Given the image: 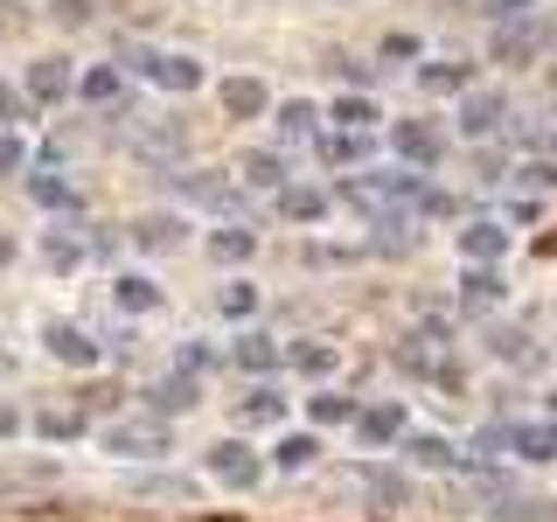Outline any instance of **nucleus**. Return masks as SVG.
Here are the masks:
<instances>
[{
  "label": "nucleus",
  "instance_id": "1",
  "mask_svg": "<svg viewBox=\"0 0 557 522\" xmlns=\"http://www.w3.org/2000/svg\"><path fill=\"white\" fill-rule=\"evenodd\" d=\"M104 452H119V460H153V452H168V425L161 418H119V425H104Z\"/></svg>",
  "mask_w": 557,
  "mask_h": 522
},
{
  "label": "nucleus",
  "instance_id": "2",
  "mask_svg": "<svg viewBox=\"0 0 557 522\" xmlns=\"http://www.w3.org/2000/svg\"><path fill=\"white\" fill-rule=\"evenodd\" d=\"M209 474H216V481H231V487H258V474H265V467H258V452H251V446L223 439L216 452H209Z\"/></svg>",
  "mask_w": 557,
  "mask_h": 522
},
{
  "label": "nucleus",
  "instance_id": "3",
  "mask_svg": "<svg viewBox=\"0 0 557 522\" xmlns=\"http://www.w3.org/2000/svg\"><path fill=\"white\" fill-rule=\"evenodd\" d=\"M133 70H147L161 91H196V84H202V63L196 57H133Z\"/></svg>",
  "mask_w": 557,
  "mask_h": 522
},
{
  "label": "nucleus",
  "instance_id": "4",
  "mask_svg": "<svg viewBox=\"0 0 557 522\" xmlns=\"http://www.w3.org/2000/svg\"><path fill=\"white\" fill-rule=\"evenodd\" d=\"M42 341H49V356H57V362H70V370H91V362H98V341L84 335V327H70V321H57Z\"/></svg>",
  "mask_w": 557,
  "mask_h": 522
},
{
  "label": "nucleus",
  "instance_id": "5",
  "mask_svg": "<svg viewBox=\"0 0 557 522\" xmlns=\"http://www.w3.org/2000/svg\"><path fill=\"white\" fill-rule=\"evenodd\" d=\"M265 104H272V91L258 77H231V84H223V112H231V119H258Z\"/></svg>",
  "mask_w": 557,
  "mask_h": 522
},
{
  "label": "nucleus",
  "instance_id": "6",
  "mask_svg": "<svg viewBox=\"0 0 557 522\" xmlns=\"http://www.w3.org/2000/svg\"><path fill=\"white\" fill-rule=\"evenodd\" d=\"M397 153H405L411 167H432V161H440V133L418 126V119H405V126H397Z\"/></svg>",
  "mask_w": 557,
  "mask_h": 522
},
{
  "label": "nucleus",
  "instance_id": "7",
  "mask_svg": "<svg viewBox=\"0 0 557 522\" xmlns=\"http://www.w3.org/2000/svg\"><path fill=\"white\" fill-rule=\"evenodd\" d=\"M356 432H362V446H391L397 432H405V411L397 405H376V411H356Z\"/></svg>",
  "mask_w": 557,
  "mask_h": 522
},
{
  "label": "nucleus",
  "instance_id": "8",
  "mask_svg": "<svg viewBox=\"0 0 557 522\" xmlns=\"http://www.w3.org/2000/svg\"><path fill=\"white\" fill-rule=\"evenodd\" d=\"M182 196H188V202H209V209H237V188L223 182V174H188Z\"/></svg>",
  "mask_w": 557,
  "mask_h": 522
},
{
  "label": "nucleus",
  "instance_id": "9",
  "mask_svg": "<svg viewBox=\"0 0 557 522\" xmlns=\"http://www.w3.org/2000/svg\"><path fill=\"white\" fill-rule=\"evenodd\" d=\"M502 244H509V237H502L495 223H474V231H460V251H467V265H495V258H502Z\"/></svg>",
  "mask_w": 557,
  "mask_h": 522
},
{
  "label": "nucleus",
  "instance_id": "10",
  "mask_svg": "<svg viewBox=\"0 0 557 522\" xmlns=\"http://www.w3.org/2000/svg\"><path fill=\"white\" fill-rule=\"evenodd\" d=\"M231 362H237V370H251V376H265V370H278V348H272L265 335H237Z\"/></svg>",
  "mask_w": 557,
  "mask_h": 522
},
{
  "label": "nucleus",
  "instance_id": "11",
  "mask_svg": "<svg viewBox=\"0 0 557 522\" xmlns=\"http://www.w3.org/2000/svg\"><path fill=\"white\" fill-rule=\"evenodd\" d=\"M278 209H286L293 223H321L327 216V196H321V188H278Z\"/></svg>",
  "mask_w": 557,
  "mask_h": 522
},
{
  "label": "nucleus",
  "instance_id": "12",
  "mask_svg": "<svg viewBox=\"0 0 557 522\" xmlns=\"http://www.w3.org/2000/svg\"><path fill=\"white\" fill-rule=\"evenodd\" d=\"M509 446L522 460H557V425H522V432H509Z\"/></svg>",
  "mask_w": 557,
  "mask_h": 522
},
{
  "label": "nucleus",
  "instance_id": "13",
  "mask_svg": "<svg viewBox=\"0 0 557 522\" xmlns=\"http://www.w3.org/2000/svg\"><path fill=\"white\" fill-rule=\"evenodd\" d=\"M278 411H286V397H278V390H265V383H258V390L237 405V418H244V425H278Z\"/></svg>",
  "mask_w": 557,
  "mask_h": 522
},
{
  "label": "nucleus",
  "instance_id": "14",
  "mask_svg": "<svg viewBox=\"0 0 557 522\" xmlns=\"http://www.w3.org/2000/svg\"><path fill=\"white\" fill-rule=\"evenodd\" d=\"M63 91H70V63H35L28 70V98L49 104V98H63Z\"/></svg>",
  "mask_w": 557,
  "mask_h": 522
},
{
  "label": "nucleus",
  "instance_id": "15",
  "mask_svg": "<svg viewBox=\"0 0 557 522\" xmlns=\"http://www.w3.org/2000/svg\"><path fill=\"white\" fill-rule=\"evenodd\" d=\"M460 126H467V133H474V139H481V133H495V126H502V98H495V91H481V98H467V112H460Z\"/></svg>",
  "mask_w": 557,
  "mask_h": 522
},
{
  "label": "nucleus",
  "instance_id": "16",
  "mask_svg": "<svg viewBox=\"0 0 557 522\" xmlns=\"http://www.w3.org/2000/svg\"><path fill=\"white\" fill-rule=\"evenodd\" d=\"M362 487H370L383 509H405V501H411V487L397 481V474H383V467H362Z\"/></svg>",
  "mask_w": 557,
  "mask_h": 522
},
{
  "label": "nucleus",
  "instance_id": "17",
  "mask_svg": "<svg viewBox=\"0 0 557 522\" xmlns=\"http://www.w3.org/2000/svg\"><path fill=\"white\" fill-rule=\"evenodd\" d=\"M209 251H216L223 265H237V258H251V251H258V231H237V223H231V231L209 237Z\"/></svg>",
  "mask_w": 557,
  "mask_h": 522
},
{
  "label": "nucleus",
  "instance_id": "18",
  "mask_svg": "<svg viewBox=\"0 0 557 522\" xmlns=\"http://www.w3.org/2000/svg\"><path fill=\"white\" fill-rule=\"evenodd\" d=\"M405 452H411L418 467H453V446L440 439V432H411V439H405Z\"/></svg>",
  "mask_w": 557,
  "mask_h": 522
},
{
  "label": "nucleus",
  "instance_id": "19",
  "mask_svg": "<svg viewBox=\"0 0 557 522\" xmlns=\"http://www.w3.org/2000/svg\"><path fill=\"white\" fill-rule=\"evenodd\" d=\"M126 487H133V495H161V501H188V495H196V487L174 481V474H133Z\"/></svg>",
  "mask_w": 557,
  "mask_h": 522
},
{
  "label": "nucleus",
  "instance_id": "20",
  "mask_svg": "<svg viewBox=\"0 0 557 522\" xmlns=\"http://www.w3.org/2000/svg\"><path fill=\"white\" fill-rule=\"evenodd\" d=\"M460 293H467V307H495V300H502V278L487 272V265H474V272L460 278Z\"/></svg>",
  "mask_w": 557,
  "mask_h": 522
},
{
  "label": "nucleus",
  "instance_id": "21",
  "mask_svg": "<svg viewBox=\"0 0 557 522\" xmlns=\"http://www.w3.org/2000/svg\"><path fill=\"white\" fill-rule=\"evenodd\" d=\"M133 147H139V153H161V161H168V153H182V126H139Z\"/></svg>",
  "mask_w": 557,
  "mask_h": 522
},
{
  "label": "nucleus",
  "instance_id": "22",
  "mask_svg": "<svg viewBox=\"0 0 557 522\" xmlns=\"http://www.w3.org/2000/svg\"><path fill=\"white\" fill-rule=\"evenodd\" d=\"M28 196L42 202V209H70V202H77V188L57 182V174H35V182H28Z\"/></svg>",
  "mask_w": 557,
  "mask_h": 522
},
{
  "label": "nucleus",
  "instance_id": "23",
  "mask_svg": "<svg viewBox=\"0 0 557 522\" xmlns=\"http://www.w3.org/2000/svg\"><path fill=\"white\" fill-rule=\"evenodd\" d=\"M278 133H286V139H313V133H321V112H313V104H286V112H278Z\"/></svg>",
  "mask_w": 557,
  "mask_h": 522
},
{
  "label": "nucleus",
  "instance_id": "24",
  "mask_svg": "<svg viewBox=\"0 0 557 522\" xmlns=\"http://www.w3.org/2000/svg\"><path fill=\"white\" fill-rule=\"evenodd\" d=\"M244 182H251V188H286V167H278V153H251V161H244Z\"/></svg>",
  "mask_w": 557,
  "mask_h": 522
},
{
  "label": "nucleus",
  "instance_id": "25",
  "mask_svg": "<svg viewBox=\"0 0 557 522\" xmlns=\"http://www.w3.org/2000/svg\"><path fill=\"white\" fill-rule=\"evenodd\" d=\"M133 237L147 244V251H168V244H182V223H174V216H147Z\"/></svg>",
  "mask_w": 557,
  "mask_h": 522
},
{
  "label": "nucleus",
  "instance_id": "26",
  "mask_svg": "<svg viewBox=\"0 0 557 522\" xmlns=\"http://www.w3.org/2000/svg\"><path fill=\"white\" fill-rule=\"evenodd\" d=\"M77 91H84V104H112L119 98V70H84Z\"/></svg>",
  "mask_w": 557,
  "mask_h": 522
},
{
  "label": "nucleus",
  "instance_id": "27",
  "mask_svg": "<svg viewBox=\"0 0 557 522\" xmlns=\"http://www.w3.org/2000/svg\"><path fill=\"white\" fill-rule=\"evenodd\" d=\"M530 49H536V28H502V35H495V57H502V63H522Z\"/></svg>",
  "mask_w": 557,
  "mask_h": 522
},
{
  "label": "nucleus",
  "instance_id": "28",
  "mask_svg": "<svg viewBox=\"0 0 557 522\" xmlns=\"http://www.w3.org/2000/svg\"><path fill=\"white\" fill-rule=\"evenodd\" d=\"M293 362H300L307 376H327V370H335V348H327V341H300V348H293Z\"/></svg>",
  "mask_w": 557,
  "mask_h": 522
},
{
  "label": "nucleus",
  "instance_id": "29",
  "mask_svg": "<svg viewBox=\"0 0 557 522\" xmlns=\"http://www.w3.org/2000/svg\"><path fill=\"white\" fill-rule=\"evenodd\" d=\"M153 405H161V411H188V405H196V383H188V376L161 383V390H153Z\"/></svg>",
  "mask_w": 557,
  "mask_h": 522
},
{
  "label": "nucleus",
  "instance_id": "30",
  "mask_svg": "<svg viewBox=\"0 0 557 522\" xmlns=\"http://www.w3.org/2000/svg\"><path fill=\"white\" fill-rule=\"evenodd\" d=\"M153 300H161V293H153L147 278H119V307H126V313H147Z\"/></svg>",
  "mask_w": 557,
  "mask_h": 522
},
{
  "label": "nucleus",
  "instance_id": "31",
  "mask_svg": "<svg viewBox=\"0 0 557 522\" xmlns=\"http://www.w3.org/2000/svg\"><path fill=\"white\" fill-rule=\"evenodd\" d=\"M35 425H42L49 439H77V432H84V418H77V411H42Z\"/></svg>",
  "mask_w": 557,
  "mask_h": 522
},
{
  "label": "nucleus",
  "instance_id": "32",
  "mask_svg": "<svg viewBox=\"0 0 557 522\" xmlns=\"http://www.w3.org/2000/svg\"><path fill=\"white\" fill-rule=\"evenodd\" d=\"M418 84H425V91H460V84H467V70H460V63H432Z\"/></svg>",
  "mask_w": 557,
  "mask_h": 522
},
{
  "label": "nucleus",
  "instance_id": "33",
  "mask_svg": "<svg viewBox=\"0 0 557 522\" xmlns=\"http://www.w3.org/2000/svg\"><path fill=\"white\" fill-rule=\"evenodd\" d=\"M307 411H313V425H342V418H356L348 397H307Z\"/></svg>",
  "mask_w": 557,
  "mask_h": 522
},
{
  "label": "nucleus",
  "instance_id": "34",
  "mask_svg": "<svg viewBox=\"0 0 557 522\" xmlns=\"http://www.w3.org/2000/svg\"><path fill=\"white\" fill-rule=\"evenodd\" d=\"M335 119H342V126H370L376 104H370V98H342V104H335Z\"/></svg>",
  "mask_w": 557,
  "mask_h": 522
},
{
  "label": "nucleus",
  "instance_id": "35",
  "mask_svg": "<svg viewBox=\"0 0 557 522\" xmlns=\"http://www.w3.org/2000/svg\"><path fill=\"white\" fill-rule=\"evenodd\" d=\"M313 452H321V439H286V446H278V467H307Z\"/></svg>",
  "mask_w": 557,
  "mask_h": 522
},
{
  "label": "nucleus",
  "instance_id": "36",
  "mask_svg": "<svg viewBox=\"0 0 557 522\" xmlns=\"http://www.w3.org/2000/svg\"><path fill=\"white\" fill-rule=\"evenodd\" d=\"M251 307H258L251 286H223V313H251Z\"/></svg>",
  "mask_w": 557,
  "mask_h": 522
},
{
  "label": "nucleus",
  "instance_id": "37",
  "mask_svg": "<svg viewBox=\"0 0 557 522\" xmlns=\"http://www.w3.org/2000/svg\"><path fill=\"white\" fill-rule=\"evenodd\" d=\"M14 167H22V139L0 133V174H14Z\"/></svg>",
  "mask_w": 557,
  "mask_h": 522
},
{
  "label": "nucleus",
  "instance_id": "38",
  "mask_svg": "<svg viewBox=\"0 0 557 522\" xmlns=\"http://www.w3.org/2000/svg\"><path fill=\"white\" fill-rule=\"evenodd\" d=\"M49 265H77V244H70V237H49Z\"/></svg>",
  "mask_w": 557,
  "mask_h": 522
},
{
  "label": "nucleus",
  "instance_id": "39",
  "mask_svg": "<svg viewBox=\"0 0 557 522\" xmlns=\"http://www.w3.org/2000/svg\"><path fill=\"white\" fill-rule=\"evenodd\" d=\"M522 182H544V188H557V167H550V161H530V167H522Z\"/></svg>",
  "mask_w": 557,
  "mask_h": 522
},
{
  "label": "nucleus",
  "instance_id": "40",
  "mask_svg": "<svg viewBox=\"0 0 557 522\" xmlns=\"http://www.w3.org/2000/svg\"><path fill=\"white\" fill-rule=\"evenodd\" d=\"M530 8V0H487V14H495V22H509V14H522Z\"/></svg>",
  "mask_w": 557,
  "mask_h": 522
},
{
  "label": "nucleus",
  "instance_id": "41",
  "mask_svg": "<svg viewBox=\"0 0 557 522\" xmlns=\"http://www.w3.org/2000/svg\"><path fill=\"white\" fill-rule=\"evenodd\" d=\"M14 432H22V411H14V405H0V439H14Z\"/></svg>",
  "mask_w": 557,
  "mask_h": 522
},
{
  "label": "nucleus",
  "instance_id": "42",
  "mask_svg": "<svg viewBox=\"0 0 557 522\" xmlns=\"http://www.w3.org/2000/svg\"><path fill=\"white\" fill-rule=\"evenodd\" d=\"M0 119H22V98H14L8 84H0Z\"/></svg>",
  "mask_w": 557,
  "mask_h": 522
},
{
  "label": "nucleus",
  "instance_id": "43",
  "mask_svg": "<svg viewBox=\"0 0 557 522\" xmlns=\"http://www.w3.org/2000/svg\"><path fill=\"white\" fill-rule=\"evenodd\" d=\"M0 258H14V244H8V237H0Z\"/></svg>",
  "mask_w": 557,
  "mask_h": 522
},
{
  "label": "nucleus",
  "instance_id": "44",
  "mask_svg": "<svg viewBox=\"0 0 557 522\" xmlns=\"http://www.w3.org/2000/svg\"><path fill=\"white\" fill-rule=\"evenodd\" d=\"M550 411H557V397H550Z\"/></svg>",
  "mask_w": 557,
  "mask_h": 522
}]
</instances>
